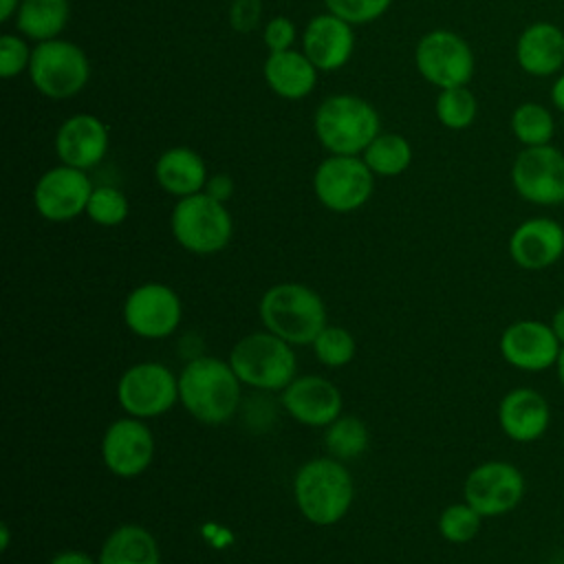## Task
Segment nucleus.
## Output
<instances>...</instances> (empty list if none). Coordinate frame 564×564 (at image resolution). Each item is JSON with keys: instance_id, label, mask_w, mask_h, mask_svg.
<instances>
[{"instance_id": "1", "label": "nucleus", "mask_w": 564, "mask_h": 564, "mask_svg": "<svg viewBox=\"0 0 564 564\" xmlns=\"http://www.w3.org/2000/svg\"><path fill=\"white\" fill-rule=\"evenodd\" d=\"M240 379L229 361L200 355L178 372V403L192 419L205 425H223L240 405Z\"/></svg>"}, {"instance_id": "2", "label": "nucleus", "mask_w": 564, "mask_h": 564, "mask_svg": "<svg viewBox=\"0 0 564 564\" xmlns=\"http://www.w3.org/2000/svg\"><path fill=\"white\" fill-rule=\"evenodd\" d=\"M293 500L304 520L315 527H333L352 507V474L333 456L311 458L295 471Z\"/></svg>"}, {"instance_id": "3", "label": "nucleus", "mask_w": 564, "mask_h": 564, "mask_svg": "<svg viewBox=\"0 0 564 564\" xmlns=\"http://www.w3.org/2000/svg\"><path fill=\"white\" fill-rule=\"evenodd\" d=\"M260 322L293 346H311L328 324L326 304L319 293L300 282H278L269 286L258 304Z\"/></svg>"}, {"instance_id": "4", "label": "nucleus", "mask_w": 564, "mask_h": 564, "mask_svg": "<svg viewBox=\"0 0 564 564\" xmlns=\"http://www.w3.org/2000/svg\"><path fill=\"white\" fill-rule=\"evenodd\" d=\"M229 366L242 386L256 390H284L297 377L293 344L271 330H256L240 337L229 350Z\"/></svg>"}, {"instance_id": "5", "label": "nucleus", "mask_w": 564, "mask_h": 564, "mask_svg": "<svg viewBox=\"0 0 564 564\" xmlns=\"http://www.w3.org/2000/svg\"><path fill=\"white\" fill-rule=\"evenodd\" d=\"M315 134L330 154L357 156L379 134V115L361 97L333 95L315 112Z\"/></svg>"}, {"instance_id": "6", "label": "nucleus", "mask_w": 564, "mask_h": 564, "mask_svg": "<svg viewBox=\"0 0 564 564\" xmlns=\"http://www.w3.org/2000/svg\"><path fill=\"white\" fill-rule=\"evenodd\" d=\"M174 240L194 256L223 251L234 234V220L225 203L205 192L178 198L170 216Z\"/></svg>"}, {"instance_id": "7", "label": "nucleus", "mask_w": 564, "mask_h": 564, "mask_svg": "<svg viewBox=\"0 0 564 564\" xmlns=\"http://www.w3.org/2000/svg\"><path fill=\"white\" fill-rule=\"evenodd\" d=\"M119 408L137 419L167 414L178 401V377L159 361H139L123 370L117 381Z\"/></svg>"}, {"instance_id": "8", "label": "nucleus", "mask_w": 564, "mask_h": 564, "mask_svg": "<svg viewBox=\"0 0 564 564\" xmlns=\"http://www.w3.org/2000/svg\"><path fill=\"white\" fill-rule=\"evenodd\" d=\"M29 77L42 95L51 99H66L86 86L90 64L77 44L55 37L40 42L33 48Z\"/></svg>"}, {"instance_id": "9", "label": "nucleus", "mask_w": 564, "mask_h": 564, "mask_svg": "<svg viewBox=\"0 0 564 564\" xmlns=\"http://www.w3.org/2000/svg\"><path fill=\"white\" fill-rule=\"evenodd\" d=\"M317 200L337 214H348L368 203L375 189V174L364 159L330 154L313 174Z\"/></svg>"}, {"instance_id": "10", "label": "nucleus", "mask_w": 564, "mask_h": 564, "mask_svg": "<svg viewBox=\"0 0 564 564\" xmlns=\"http://www.w3.org/2000/svg\"><path fill=\"white\" fill-rule=\"evenodd\" d=\"M121 317L137 337L165 339L176 333L183 319V302L170 284L143 282L126 295Z\"/></svg>"}, {"instance_id": "11", "label": "nucleus", "mask_w": 564, "mask_h": 564, "mask_svg": "<svg viewBox=\"0 0 564 564\" xmlns=\"http://www.w3.org/2000/svg\"><path fill=\"white\" fill-rule=\"evenodd\" d=\"M416 70L438 88L467 86L474 75V53L454 31L436 29L425 33L414 51Z\"/></svg>"}, {"instance_id": "12", "label": "nucleus", "mask_w": 564, "mask_h": 564, "mask_svg": "<svg viewBox=\"0 0 564 564\" xmlns=\"http://www.w3.org/2000/svg\"><path fill=\"white\" fill-rule=\"evenodd\" d=\"M524 496L522 471L507 460H487L476 465L463 485V500L482 518L509 513Z\"/></svg>"}, {"instance_id": "13", "label": "nucleus", "mask_w": 564, "mask_h": 564, "mask_svg": "<svg viewBox=\"0 0 564 564\" xmlns=\"http://www.w3.org/2000/svg\"><path fill=\"white\" fill-rule=\"evenodd\" d=\"M154 434L143 419L121 416L112 421L101 436V460L119 478L141 476L154 458Z\"/></svg>"}, {"instance_id": "14", "label": "nucleus", "mask_w": 564, "mask_h": 564, "mask_svg": "<svg viewBox=\"0 0 564 564\" xmlns=\"http://www.w3.org/2000/svg\"><path fill=\"white\" fill-rule=\"evenodd\" d=\"M511 183L533 205L564 203V154L553 145L524 148L511 165Z\"/></svg>"}, {"instance_id": "15", "label": "nucleus", "mask_w": 564, "mask_h": 564, "mask_svg": "<svg viewBox=\"0 0 564 564\" xmlns=\"http://www.w3.org/2000/svg\"><path fill=\"white\" fill-rule=\"evenodd\" d=\"M93 183L86 170L57 165L46 170L33 189V205L37 214L51 223H66L86 214L88 198L93 194Z\"/></svg>"}, {"instance_id": "16", "label": "nucleus", "mask_w": 564, "mask_h": 564, "mask_svg": "<svg viewBox=\"0 0 564 564\" xmlns=\"http://www.w3.org/2000/svg\"><path fill=\"white\" fill-rule=\"evenodd\" d=\"M562 344L551 324L538 319H518L500 335L502 359L524 372H540L557 364Z\"/></svg>"}, {"instance_id": "17", "label": "nucleus", "mask_w": 564, "mask_h": 564, "mask_svg": "<svg viewBox=\"0 0 564 564\" xmlns=\"http://www.w3.org/2000/svg\"><path fill=\"white\" fill-rule=\"evenodd\" d=\"M280 401L293 421L308 427L330 425L344 408L339 388L319 375H297L282 390Z\"/></svg>"}, {"instance_id": "18", "label": "nucleus", "mask_w": 564, "mask_h": 564, "mask_svg": "<svg viewBox=\"0 0 564 564\" xmlns=\"http://www.w3.org/2000/svg\"><path fill=\"white\" fill-rule=\"evenodd\" d=\"M564 253V229L557 220L538 216L520 223L509 238V256L524 271L555 264Z\"/></svg>"}, {"instance_id": "19", "label": "nucleus", "mask_w": 564, "mask_h": 564, "mask_svg": "<svg viewBox=\"0 0 564 564\" xmlns=\"http://www.w3.org/2000/svg\"><path fill=\"white\" fill-rule=\"evenodd\" d=\"M302 46L304 55L315 64L317 70H337L352 55V24L330 11L319 13L308 20L302 35Z\"/></svg>"}, {"instance_id": "20", "label": "nucleus", "mask_w": 564, "mask_h": 564, "mask_svg": "<svg viewBox=\"0 0 564 564\" xmlns=\"http://www.w3.org/2000/svg\"><path fill=\"white\" fill-rule=\"evenodd\" d=\"M55 150L64 165L90 170L108 152V128L95 115H73L59 126Z\"/></svg>"}, {"instance_id": "21", "label": "nucleus", "mask_w": 564, "mask_h": 564, "mask_svg": "<svg viewBox=\"0 0 564 564\" xmlns=\"http://www.w3.org/2000/svg\"><path fill=\"white\" fill-rule=\"evenodd\" d=\"M498 423L505 436L511 441L533 443L546 432L551 423V410L538 390L513 388L500 399Z\"/></svg>"}, {"instance_id": "22", "label": "nucleus", "mask_w": 564, "mask_h": 564, "mask_svg": "<svg viewBox=\"0 0 564 564\" xmlns=\"http://www.w3.org/2000/svg\"><path fill=\"white\" fill-rule=\"evenodd\" d=\"M520 68L533 77H549L564 66V31L551 22H535L522 31L516 46Z\"/></svg>"}, {"instance_id": "23", "label": "nucleus", "mask_w": 564, "mask_h": 564, "mask_svg": "<svg viewBox=\"0 0 564 564\" xmlns=\"http://www.w3.org/2000/svg\"><path fill=\"white\" fill-rule=\"evenodd\" d=\"M264 79L275 95L284 99H302L315 88L317 68L304 51H275L269 53L264 62Z\"/></svg>"}, {"instance_id": "24", "label": "nucleus", "mask_w": 564, "mask_h": 564, "mask_svg": "<svg viewBox=\"0 0 564 564\" xmlns=\"http://www.w3.org/2000/svg\"><path fill=\"white\" fill-rule=\"evenodd\" d=\"M154 176L167 194L185 198L205 189L207 167L198 152L189 148H170L156 159Z\"/></svg>"}, {"instance_id": "25", "label": "nucleus", "mask_w": 564, "mask_h": 564, "mask_svg": "<svg viewBox=\"0 0 564 564\" xmlns=\"http://www.w3.org/2000/svg\"><path fill=\"white\" fill-rule=\"evenodd\" d=\"M99 564H161V549L152 531L126 522L112 529L97 555Z\"/></svg>"}, {"instance_id": "26", "label": "nucleus", "mask_w": 564, "mask_h": 564, "mask_svg": "<svg viewBox=\"0 0 564 564\" xmlns=\"http://www.w3.org/2000/svg\"><path fill=\"white\" fill-rule=\"evenodd\" d=\"M68 0H22L18 9V29L37 42L55 40L68 22Z\"/></svg>"}, {"instance_id": "27", "label": "nucleus", "mask_w": 564, "mask_h": 564, "mask_svg": "<svg viewBox=\"0 0 564 564\" xmlns=\"http://www.w3.org/2000/svg\"><path fill=\"white\" fill-rule=\"evenodd\" d=\"M370 443L368 425L355 414H339L324 432V445L328 456L337 460H352L359 458Z\"/></svg>"}, {"instance_id": "28", "label": "nucleus", "mask_w": 564, "mask_h": 564, "mask_svg": "<svg viewBox=\"0 0 564 564\" xmlns=\"http://www.w3.org/2000/svg\"><path fill=\"white\" fill-rule=\"evenodd\" d=\"M366 165L372 170V174L379 176H397L405 172L412 163V148L405 137L388 132L377 134L370 145L364 150Z\"/></svg>"}, {"instance_id": "29", "label": "nucleus", "mask_w": 564, "mask_h": 564, "mask_svg": "<svg viewBox=\"0 0 564 564\" xmlns=\"http://www.w3.org/2000/svg\"><path fill=\"white\" fill-rule=\"evenodd\" d=\"M511 132L524 148L549 145L555 132V121L544 106L524 101L511 115Z\"/></svg>"}, {"instance_id": "30", "label": "nucleus", "mask_w": 564, "mask_h": 564, "mask_svg": "<svg viewBox=\"0 0 564 564\" xmlns=\"http://www.w3.org/2000/svg\"><path fill=\"white\" fill-rule=\"evenodd\" d=\"M311 346L317 361L328 368L348 366L357 352L355 335L346 326H337V324H326Z\"/></svg>"}, {"instance_id": "31", "label": "nucleus", "mask_w": 564, "mask_h": 564, "mask_svg": "<svg viewBox=\"0 0 564 564\" xmlns=\"http://www.w3.org/2000/svg\"><path fill=\"white\" fill-rule=\"evenodd\" d=\"M478 112V101L474 93L465 86L443 88L436 97V117L449 130H465L474 123Z\"/></svg>"}, {"instance_id": "32", "label": "nucleus", "mask_w": 564, "mask_h": 564, "mask_svg": "<svg viewBox=\"0 0 564 564\" xmlns=\"http://www.w3.org/2000/svg\"><path fill=\"white\" fill-rule=\"evenodd\" d=\"M480 524L482 516L465 500L447 505L438 516V533L452 544L471 542L478 535Z\"/></svg>"}, {"instance_id": "33", "label": "nucleus", "mask_w": 564, "mask_h": 564, "mask_svg": "<svg viewBox=\"0 0 564 564\" xmlns=\"http://www.w3.org/2000/svg\"><path fill=\"white\" fill-rule=\"evenodd\" d=\"M128 198L121 189L112 185H99L93 189L86 214L95 225L101 227H117L128 218Z\"/></svg>"}, {"instance_id": "34", "label": "nucleus", "mask_w": 564, "mask_h": 564, "mask_svg": "<svg viewBox=\"0 0 564 564\" xmlns=\"http://www.w3.org/2000/svg\"><path fill=\"white\" fill-rule=\"evenodd\" d=\"M328 11L350 24H366L381 18L392 0H324Z\"/></svg>"}, {"instance_id": "35", "label": "nucleus", "mask_w": 564, "mask_h": 564, "mask_svg": "<svg viewBox=\"0 0 564 564\" xmlns=\"http://www.w3.org/2000/svg\"><path fill=\"white\" fill-rule=\"evenodd\" d=\"M31 53L24 40L15 35H2L0 37V75L4 79H11L20 75L24 68L29 70L31 64Z\"/></svg>"}, {"instance_id": "36", "label": "nucleus", "mask_w": 564, "mask_h": 564, "mask_svg": "<svg viewBox=\"0 0 564 564\" xmlns=\"http://www.w3.org/2000/svg\"><path fill=\"white\" fill-rule=\"evenodd\" d=\"M262 37H264V44L269 46L271 53L289 51L291 44L295 42V24L284 15H275L267 22Z\"/></svg>"}, {"instance_id": "37", "label": "nucleus", "mask_w": 564, "mask_h": 564, "mask_svg": "<svg viewBox=\"0 0 564 564\" xmlns=\"http://www.w3.org/2000/svg\"><path fill=\"white\" fill-rule=\"evenodd\" d=\"M262 13L260 0H234L229 7V24L238 33H249L258 26Z\"/></svg>"}, {"instance_id": "38", "label": "nucleus", "mask_w": 564, "mask_h": 564, "mask_svg": "<svg viewBox=\"0 0 564 564\" xmlns=\"http://www.w3.org/2000/svg\"><path fill=\"white\" fill-rule=\"evenodd\" d=\"M205 194H209L212 198L220 200V203H227L234 194V181L227 176V174H214V176H207V183H205Z\"/></svg>"}, {"instance_id": "39", "label": "nucleus", "mask_w": 564, "mask_h": 564, "mask_svg": "<svg viewBox=\"0 0 564 564\" xmlns=\"http://www.w3.org/2000/svg\"><path fill=\"white\" fill-rule=\"evenodd\" d=\"M48 564H99V562L95 557H90L86 551L66 549V551L55 553Z\"/></svg>"}, {"instance_id": "40", "label": "nucleus", "mask_w": 564, "mask_h": 564, "mask_svg": "<svg viewBox=\"0 0 564 564\" xmlns=\"http://www.w3.org/2000/svg\"><path fill=\"white\" fill-rule=\"evenodd\" d=\"M551 101L555 104L557 110L564 112V73L555 79V84H553V88H551Z\"/></svg>"}, {"instance_id": "41", "label": "nucleus", "mask_w": 564, "mask_h": 564, "mask_svg": "<svg viewBox=\"0 0 564 564\" xmlns=\"http://www.w3.org/2000/svg\"><path fill=\"white\" fill-rule=\"evenodd\" d=\"M551 328H553L557 341L564 346V306L553 313V317H551Z\"/></svg>"}, {"instance_id": "42", "label": "nucleus", "mask_w": 564, "mask_h": 564, "mask_svg": "<svg viewBox=\"0 0 564 564\" xmlns=\"http://www.w3.org/2000/svg\"><path fill=\"white\" fill-rule=\"evenodd\" d=\"M22 0H0V20H9L18 9H20Z\"/></svg>"}, {"instance_id": "43", "label": "nucleus", "mask_w": 564, "mask_h": 564, "mask_svg": "<svg viewBox=\"0 0 564 564\" xmlns=\"http://www.w3.org/2000/svg\"><path fill=\"white\" fill-rule=\"evenodd\" d=\"M9 538H11L9 527H7V522H2V524H0V551H2V553L9 549Z\"/></svg>"}, {"instance_id": "44", "label": "nucleus", "mask_w": 564, "mask_h": 564, "mask_svg": "<svg viewBox=\"0 0 564 564\" xmlns=\"http://www.w3.org/2000/svg\"><path fill=\"white\" fill-rule=\"evenodd\" d=\"M555 368H557V377H560V383L564 386V346H562V350H560V357H557V364H555Z\"/></svg>"}]
</instances>
